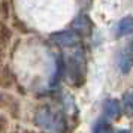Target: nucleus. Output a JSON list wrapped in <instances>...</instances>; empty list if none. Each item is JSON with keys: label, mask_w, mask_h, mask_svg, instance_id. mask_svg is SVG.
<instances>
[{"label": "nucleus", "mask_w": 133, "mask_h": 133, "mask_svg": "<svg viewBox=\"0 0 133 133\" xmlns=\"http://www.w3.org/2000/svg\"><path fill=\"white\" fill-rule=\"evenodd\" d=\"M37 126L46 130H66V123L63 120L60 112H52L48 106H41L36 111L35 117Z\"/></svg>", "instance_id": "f257e3e1"}, {"label": "nucleus", "mask_w": 133, "mask_h": 133, "mask_svg": "<svg viewBox=\"0 0 133 133\" xmlns=\"http://www.w3.org/2000/svg\"><path fill=\"white\" fill-rule=\"evenodd\" d=\"M51 41L57 45H60V46H73L79 42V36L75 31L66 30V31H60V33H54L51 36Z\"/></svg>", "instance_id": "f03ea898"}, {"label": "nucleus", "mask_w": 133, "mask_h": 133, "mask_svg": "<svg viewBox=\"0 0 133 133\" xmlns=\"http://www.w3.org/2000/svg\"><path fill=\"white\" fill-rule=\"evenodd\" d=\"M121 112V105L115 99H108L103 103V115L108 120H117Z\"/></svg>", "instance_id": "7ed1b4c3"}, {"label": "nucleus", "mask_w": 133, "mask_h": 133, "mask_svg": "<svg viewBox=\"0 0 133 133\" xmlns=\"http://www.w3.org/2000/svg\"><path fill=\"white\" fill-rule=\"evenodd\" d=\"M130 31H133V17H124L117 24L115 35L117 36H124V35H129Z\"/></svg>", "instance_id": "20e7f679"}, {"label": "nucleus", "mask_w": 133, "mask_h": 133, "mask_svg": "<svg viewBox=\"0 0 133 133\" xmlns=\"http://www.w3.org/2000/svg\"><path fill=\"white\" fill-rule=\"evenodd\" d=\"M73 27H75L76 30L88 31L90 30V27H91V23H90V19L87 18L85 15H79V17H76L75 21H73Z\"/></svg>", "instance_id": "39448f33"}, {"label": "nucleus", "mask_w": 133, "mask_h": 133, "mask_svg": "<svg viewBox=\"0 0 133 133\" xmlns=\"http://www.w3.org/2000/svg\"><path fill=\"white\" fill-rule=\"evenodd\" d=\"M123 108L127 115L133 117V91H127L123 96Z\"/></svg>", "instance_id": "423d86ee"}, {"label": "nucleus", "mask_w": 133, "mask_h": 133, "mask_svg": "<svg viewBox=\"0 0 133 133\" xmlns=\"http://www.w3.org/2000/svg\"><path fill=\"white\" fill-rule=\"evenodd\" d=\"M93 133H111V126L105 120H100L96 123Z\"/></svg>", "instance_id": "0eeeda50"}, {"label": "nucleus", "mask_w": 133, "mask_h": 133, "mask_svg": "<svg viewBox=\"0 0 133 133\" xmlns=\"http://www.w3.org/2000/svg\"><path fill=\"white\" fill-rule=\"evenodd\" d=\"M9 73L6 70H0V85H3V87H9V85L12 84V79H8L6 76Z\"/></svg>", "instance_id": "6e6552de"}, {"label": "nucleus", "mask_w": 133, "mask_h": 133, "mask_svg": "<svg viewBox=\"0 0 133 133\" xmlns=\"http://www.w3.org/2000/svg\"><path fill=\"white\" fill-rule=\"evenodd\" d=\"M130 58L129 57H123L120 61V67H121V70H123V73H127L129 72V69H130Z\"/></svg>", "instance_id": "1a4fd4ad"}, {"label": "nucleus", "mask_w": 133, "mask_h": 133, "mask_svg": "<svg viewBox=\"0 0 133 133\" xmlns=\"http://www.w3.org/2000/svg\"><path fill=\"white\" fill-rule=\"evenodd\" d=\"M6 127H8V120L3 117V115H0V133L5 132V130H6Z\"/></svg>", "instance_id": "9d476101"}, {"label": "nucleus", "mask_w": 133, "mask_h": 133, "mask_svg": "<svg viewBox=\"0 0 133 133\" xmlns=\"http://www.w3.org/2000/svg\"><path fill=\"white\" fill-rule=\"evenodd\" d=\"M118 133H130V130H120Z\"/></svg>", "instance_id": "9b49d317"}, {"label": "nucleus", "mask_w": 133, "mask_h": 133, "mask_svg": "<svg viewBox=\"0 0 133 133\" xmlns=\"http://www.w3.org/2000/svg\"><path fill=\"white\" fill-rule=\"evenodd\" d=\"M0 99H2V96H0Z\"/></svg>", "instance_id": "f8f14e48"}]
</instances>
